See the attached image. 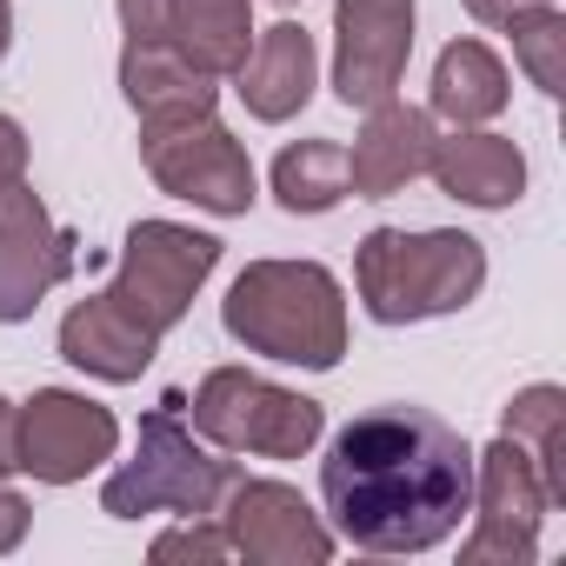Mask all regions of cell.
Here are the masks:
<instances>
[{
  "instance_id": "1",
  "label": "cell",
  "mask_w": 566,
  "mask_h": 566,
  "mask_svg": "<svg viewBox=\"0 0 566 566\" xmlns=\"http://www.w3.org/2000/svg\"><path fill=\"white\" fill-rule=\"evenodd\" d=\"M321 493L340 539L367 553H427L473 513V447L427 407H374L340 427Z\"/></svg>"
},
{
  "instance_id": "2",
  "label": "cell",
  "mask_w": 566,
  "mask_h": 566,
  "mask_svg": "<svg viewBox=\"0 0 566 566\" xmlns=\"http://www.w3.org/2000/svg\"><path fill=\"white\" fill-rule=\"evenodd\" d=\"M213 260H220L213 233H193V227H174V220H140L120 247L114 287L81 301L61 321V354L94 380H140L147 360L160 354V340L193 307Z\"/></svg>"
},
{
  "instance_id": "3",
  "label": "cell",
  "mask_w": 566,
  "mask_h": 566,
  "mask_svg": "<svg viewBox=\"0 0 566 566\" xmlns=\"http://www.w3.org/2000/svg\"><path fill=\"white\" fill-rule=\"evenodd\" d=\"M220 321L247 354L287 360V367L327 374L347 354V301L321 260H253L227 287Z\"/></svg>"
},
{
  "instance_id": "4",
  "label": "cell",
  "mask_w": 566,
  "mask_h": 566,
  "mask_svg": "<svg viewBox=\"0 0 566 566\" xmlns=\"http://www.w3.org/2000/svg\"><path fill=\"white\" fill-rule=\"evenodd\" d=\"M360 301L380 327H407V321H433V314H460L480 287H486V253L473 233H400V227H374L360 240L354 260Z\"/></svg>"
},
{
  "instance_id": "5",
  "label": "cell",
  "mask_w": 566,
  "mask_h": 566,
  "mask_svg": "<svg viewBox=\"0 0 566 566\" xmlns=\"http://www.w3.org/2000/svg\"><path fill=\"white\" fill-rule=\"evenodd\" d=\"M240 473L213 453L193 447V427H180V394H167L147 420H140V453L101 486V513L114 520H140V513H187L207 520L220 513L227 486Z\"/></svg>"
},
{
  "instance_id": "6",
  "label": "cell",
  "mask_w": 566,
  "mask_h": 566,
  "mask_svg": "<svg viewBox=\"0 0 566 566\" xmlns=\"http://www.w3.org/2000/svg\"><path fill=\"white\" fill-rule=\"evenodd\" d=\"M327 413L307 394H287L247 367H220L193 394V433H207L227 453H266V460H301L321 440Z\"/></svg>"
},
{
  "instance_id": "7",
  "label": "cell",
  "mask_w": 566,
  "mask_h": 566,
  "mask_svg": "<svg viewBox=\"0 0 566 566\" xmlns=\"http://www.w3.org/2000/svg\"><path fill=\"white\" fill-rule=\"evenodd\" d=\"M140 160L174 200H193L207 213H247L253 207V160L213 114L140 120Z\"/></svg>"
},
{
  "instance_id": "8",
  "label": "cell",
  "mask_w": 566,
  "mask_h": 566,
  "mask_svg": "<svg viewBox=\"0 0 566 566\" xmlns=\"http://www.w3.org/2000/svg\"><path fill=\"white\" fill-rule=\"evenodd\" d=\"M473 506H480V526L473 539L460 546L467 566H526L539 553V520H546V486H539V467L520 440H493L486 453H473Z\"/></svg>"
},
{
  "instance_id": "9",
  "label": "cell",
  "mask_w": 566,
  "mask_h": 566,
  "mask_svg": "<svg viewBox=\"0 0 566 566\" xmlns=\"http://www.w3.org/2000/svg\"><path fill=\"white\" fill-rule=\"evenodd\" d=\"M14 427H21V473H34V480H48V486L87 480V473H94L101 460H114V447H120V420H114L107 407H94L87 394H61V387L34 394V400L14 413Z\"/></svg>"
},
{
  "instance_id": "10",
  "label": "cell",
  "mask_w": 566,
  "mask_h": 566,
  "mask_svg": "<svg viewBox=\"0 0 566 566\" xmlns=\"http://www.w3.org/2000/svg\"><path fill=\"white\" fill-rule=\"evenodd\" d=\"M334 94L347 107H380L400 94L407 54H413V0H334Z\"/></svg>"
},
{
  "instance_id": "11",
  "label": "cell",
  "mask_w": 566,
  "mask_h": 566,
  "mask_svg": "<svg viewBox=\"0 0 566 566\" xmlns=\"http://www.w3.org/2000/svg\"><path fill=\"white\" fill-rule=\"evenodd\" d=\"M227 546L253 566H321L334 553V533L314 520V506L287 480H233L227 486Z\"/></svg>"
},
{
  "instance_id": "12",
  "label": "cell",
  "mask_w": 566,
  "mask_h": 566,
  "mask_svg": "<svg viewBox=\"0 0 566 566\" xmlns=\"http://www.w3.org/2000/svg\"><path fill=\"white\" fill-rule=\"evenodd\" d=\"M127 41H160L213 81H233L253 34V0H120Z\"/></svg>"
},
{
  "instance_id": "13",
  "label": "cell",
  "mask_w": 566,
  "mask_h": 566,
  "mask_svg": "<svg viewBox=\"0 0 566 566\" xmlns=\"http://www.w3.org/2000/svg\"><path fill=\"white\" fill-rule=\"evenodd\" d=\"M81 240L67 227L48 220V207L34 200V187H21L8 207H0V327L28 321L61 280L74 273Z\"/></svg>"
},
{
  "instance_id": "14",
  "label": "cell",
  "mask_w": 566,
  "mask_h": 566,
  "mask_svg": "<svg viewBox=\"0 0 566 566\" xmlns=\"http://www.w3.org/2000/svg\"><path fill=\"white\" fill-rule=\"evenodd\" d=\"M314 67H321V54H314V34H307L301 21H273V28H260V41H253L247 61L233 67L247 114L266 120V127L294 120V114L314 101Z\"/></svg>"
},
{
  "instance_id": "15",
  "label": "cell",
  "mask_w": 566,
  "mask_h": 566,
  "mask_svg": "<svg viewBox=\"0 0 566 566\" xmlns=\"http://www.w3.org/2000/svg\"><path fill=\"white\" fill-rule=\"evenodd\" d=\"M427 154H433V114L380 101V107H367V127L347 154V193L387 200V193H400L407 180L427 174Z\"/></svg>"
},
{
  "instance_id": "16",
  "label": "cell",
  "mask_w": 566,
  "mask_h": 566,
  "mask_svg": "<svg viewBox=\"0 0 566 566\" xmlns=\"http://www.w3.org/2000/svg\"><path fill=\"white\" fill-rule=\"evenodd\" d=\"M427 174L440 180V193L467 200V207H506L526 187V160L506 134H480V127H453V140H433Z\"/></svg>"
},
{
  "instance_id": "17",
  "label": "cell",
  "mask_w": 566,
  "mask_h": 566,
  "mask_svg": "<svg viewBox=\"0 0 566 566\" xmlns=\"http://www.w3.org/2000/svg\"><path fill=\"white\" fill-rule=\"evenodd\" d=\"M120 87L140 120H174V114H213V74L180 61L160 41H127L120 54Z\"/></svg>"
},
{
  "instance_id": "18",
  "label": "cell",
  "mask_w": 566,
  "mask_h": 566,
  "mask_svg": "<svg viewBox=\"0 0 566 566\" xmlns=\"http://www.w3.org/2000/svg\"><path fill=\"white\" fill-rule=\"evenodd\" d=\"M506 107V67L480 41H453L433 67V114L447 127H480Z\"/></svg>"
},
{
  "instance_id": "19",
  "label": "cell",
  "mask_w": 566,
  "mask_h": 566,
  "mask_svg": "<svg viewBox=\"0 0 566 566\" xmlns=\"http://www.w3.org/2000/svg\"><path fill=\"white\" fill-rule=\"evenodd\" d=\"M506 440H520L539 467V486L546 500L559 506L566 500V394L559 387H526L513 407H506Z\"/></svg>"
},
{
  "instance_id": "20",
  "label": "cell",
  "mask_w": 566,
  "mask_h": 566,
  "mask_svg": "<svg viewBox=\"0 0 566 566\" xmlns=\"http://www.w3.org/2000/svg\"><path fill=\"white\" fill-rule=\"evenodd\" d=\"M273 193L287 213H327L347 200V147L334 140H301L273 160Z\"/></svg>"
},
{
  "instance_id": "21",
  "label": "cell",
  "mask_w": 566,
  "mask_h": 566,
  "mask_svg": "<svg viewBox=\"0 0 566 566\" xmlns=\"http://www.w3.org/2000/svg\"><path fill=\"white\" fill-rule=\"evenodd\" d=\"M506 34H513V54H520L526 81H533L539 94H566V14L553 8V0L520 8V14L506 21Z\"/></svg>"
},
{
  "instance_id": "22",
  "label": "cell",
  "mask_w": 566,
  "mask_h": 566,
  "mask_svg": "<svg viewBox=\"0 0 566 566\" xmlns=\"http://www.w3.org/2000/svg\"><path fill=\"white\" fill-rule=\"evenodd\" d=\"M227 553H233L227 533H220V526H200V520L154 539V559H227Z\"/></svg>"
},
{
  "instance_id": "23",
  "label": "cell",
  "mask_w": 566,
  "mask_h": 566,
  "mask_svg": "<svg viewBox=\"0 0 566 566\" xmlns=\"http://www.w3.org/2000/svg\"><path fill=\"white\" fill-rule=\"evenodd\" d=\"M21 187H28V134H21V120L0 114V207H8Z\"/></svg>"
},
{
  "instance_id": "24",
  "label": "cell",
  "mask_w": 566,
  "mask_h": 566,
  "mask_svg": "<svg viewBox=\"0 0 566 566\" xmlns=\"http://www.w3.org/2000/svg\"><path fill=\"white\" fill-rule=\"evenodd\" d=\"M28 539V500L14 486H0V553H14Z\"/></svg>"
},
{
  "instance_id": "25",
  "label": "cell",
  "mask_w": 566,
  "mask_h": 566,
  "mask_svg": "<svg viewBox=\"0 0 566 566\" xmlns=\"http://www.w3.org/2000/svg\"><path fill=\"white\" fill-rule=\"evenodd\" d=\"M14 400H0V480H8L14 467H21V427H14Z\"/></svg>"
},
{
  "instance_id": "26",
  "label": "cell",
  "mask_w": 566,
  "mask_h": 566,
  "mask_svg": "<svg viewBox=\"0 0 566 566\" xmlns=\"http://www.w3.org/2000/svg\"><path fill=\"white\" fill-rule=\"evenodd\" d=\"M520 8H539V0H467V14H473V21H486V28H506Z\"/></svg>"
},
{
  "instance_id": "27",
  "label": "cell",
  "mask_w": 566,
  "mask_h": 566,
  "mask_svg": "<svg viewBox=\"0 0 566 566\" xmlns=\"http://www.w3.org/2000/svg\"><path fill=\"white\" fill-rule=\"evenodd\" d=\"M8 41H14V8L0 0V61H8Z\"/></svg>"
}]
</instances>
